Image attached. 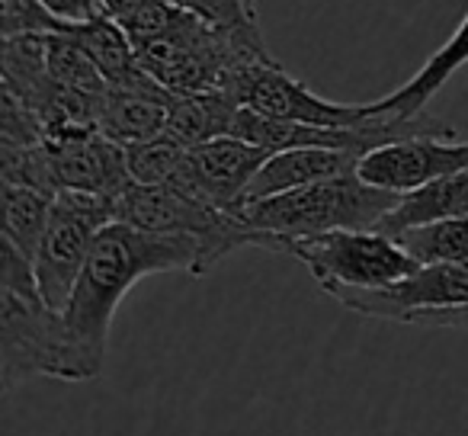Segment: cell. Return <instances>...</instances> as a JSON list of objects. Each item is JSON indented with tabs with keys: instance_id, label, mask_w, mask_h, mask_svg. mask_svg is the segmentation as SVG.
Returning <instances> with one entry per match:
<instances>
[{
	"instance_id": "obj_1",
	"label": "cell",
	"mask_w": 468,
	"mask_h": 436,
	"mask_svg": "<svg viewBox=\"0 0 468 436\" xmlns=\"http://www.w3.org/2000/svg\"><path fill=\"white\" fill-rule=\"evenodd\" d=\"M174 270L202 276L199 241L180 235H157V231L135 229L129 222H112L100 231L90 261L61 312L74 344L97 376L106 363V340H110L119 302L144 276L174 273Z\"/></svg>"
},
{
	"instance_id": "obj_2",
	"label": "cell",
	"mask_w": 468,
	"mask_h": 436,
	"mask_svg": "<svg viewBox=\"0 0 468 436\" xmlns=\"http://www.w3.org/2000/svg\"><path fill=\"white\" fill-rule=\"evenodd\" d=\"M0 382L4 391L33 378L93 382L97 372L78 350L65 314L42 299L33 261L0 244Z\"/></svg>"
},
{
	"instance_id": "obj_3",
	"label": "cell",
	"mask_w": 468,
	"mask_h": 436,
	"mask_svg": "<svg viewBox=\"0 0 468 436\" xmlns=\"http://www.w3.org/2000/svg\"><path fill=\"white\" fill-rule=\"evenodd\" d=\"M401 193L372 186L359 174L308 183L299 189L250 199L238 208L244 222L270 238L276 254H286L289 244L327 231H369L391 212Z\"/></svg>"
},
{
	"instance_id": "obj_4",
	"label": "cell",
	"mask_w": 468,
	"mask_h": 436,
	"mask_svg": "<svg viewBox=\"0 0 468 436\" xmlns=\"http://www.w3.org/2000/svg\"><path fill=\"white\" fill-rule=\"evenodd\" d=\"M138 65L176 97V93H228L234 74L248 61L270 55L263 33H228L183 7L176 23L135 46Z\"/></svg>"
},
{
	"instance_id": "obj_5",
	"label": "cell",
	"mask_w": 468,
	"mask_h": 436,
	"mask_svg": "<svg viewBox=\"0 0 468 436\" xmlns=\"http://www.w3.org/2000/svg\"><path fill=\"white\" fill-rule=\"evenodd\" d=\"M116 222H129L135 229L157 235L193 238L202 248V276L221 263L228 254L241 248L273 250L267 235L254 231L238 212L215 208L212 202L186 193L180 186H142L129 183L116 196Z\"/></svg>"
},
{
	"instance_id": "obj_6",
	"label": "cell",
	"mask_w": 468,
	"mask_h": 436,
	"mask_svg": "<svg viewBox=\"0 0 468 436\" xmlns=\"http://www.w3.org/2000/svg\"><path fill=\"white\" fill-rule=\"evenodd\" d=\"M289 257L305 263L312 280L327 295L337 292H369L401 282L420 263L401 248V241L382 231H327V235L302 238L286 250Z\"/></svg>"
},
{
	"instance_id": "obj_7",
	"label": "cell",
	"mask_w": 468,
	"mask_h": 436,
	"mask_svg": "<svg viewBox=\"0 0 468 436\" xmlns=\"http://www.w3.org/2000/svg\"><path fill=\"white\" fill-rule=\"evenodd\" d=\"M116 222V199L61 189L52 202V218L33 257L36 286L52 308L65 312L100 231Z\"/></svg>"
},
{
	"instance_id": "obj_8",
	"label": "cell",
	"mask_w": 468,
	"mask_h": 436,
	"mask_svg": "<svg viewBox=\"0 0 468 436\" xmlns=\"http://www.w3.org/2000/svg\"><path fill=\"white\" fill-rule=\"evenodd\" d=\"M228 97L238 106L261 112L282 122H302L314 129H353L376 119V100L372 103H334L308 90V84L295 80L273 55L254 58L234 74Z\"/></svg>"
},
{
	"instance_id": "obj_9",
	"label": "cell",
	"mask_w": 468,
	"mask_h": 436,
	"mask_svg": "<svg viewBox=\"0 0 468 436\" xmlns=\"http://www.w3.org/2000/svg\"><path fill=\"white\" fill-rule=\"evenodd\" d=\"M337 305L346 312L363 314V318L378 321H404L420 312H446V308L468 305V261L455 263H430L417 267L408 280L391 282L385 289H369V292H337Z\"/></svg>"
},
{
	"instance_id": "obj_10",
	"label": "cell",
	"mask_w": 468,
	"mask_h": 436,
	"mask_svg": "<svg viewBox=\"0 0 468 436\" xmlns=\"http://www.w3.org/2000/svg\"><path fill=\"white\" fill-rule=\"evenodd\" d=\"M459 170H468V138H455V132H449V135L401 138L372 148L369 154L359 157L356 174L372 186L410 193Z\"/></svg>"
},
{
	"instance_id": "obj_11",
	"label": "cell",
	"mask_w": 468,
	"mask_h": 436,
	"mask_svg": "<svg viewBox=\"0 0 468 436\" xmlns=\"http://www.w3.org/2000/svg\"><path fill=\"white\" fill-rule=\"evenodd\" d=\"M270 161V151L250 144L244 138H215L199 148H189V161L176 186L199 199L212 202L215 208L238 212L248 199V189L261 167Z\"/></svg>"
},
{
	"instance_id": "obj_12",
	"label": "cell",
	"mask_w": 468,
	"mask_h": 436,
	"mask_svg": "<svg viewBox=\"0 0 468 436\" xmlns=\"http://www.w3.org/2000/svg\"><path fill=\"white\" fill-rule=\"evenodd\" d=\"M48 157H52L55 180L61 189L74 193H93L116 199L132 183L125 148L106 138L100 129L90 132H68V135L46 138Z\"/></svg>"
},
{
	"instance_id": "obj_13",
	"label": "cell",
	"mask_w": 468,
	"mask_h": 436,
	"mask_svg": "<svg viewBox=\"0 0 468 436\" xmlns=\"http://www.w3.org/2000/svg\"><path fill=\"white\" fill-rule=\"evenodd\" d=\"M174 93L164 90L154 78L132 87H106L100 106V132L116 144H135L164 135Z\"/></svg>"
},
{
	"instance_id": "obj_14",
	"label": "cell",
	"mask_w": 468,
	"mask_h": 436,
	"mask_svg": "<svg viewBox=\"0 0 468 436\" xmlns=\"http://www.w3.org/2000/svg\"><path fill=\"white\" fill-rule=\"evenodd\" d=\"M359 157L363 154L344 148H292V151H280V154H270V161L263 164L261 174L250 183L244 202L267 199V196L308 186V183L356 174Z\"/></svg>"
},
{
	"instance_id": "obj_15",
	"label": "cell",
	"mask_w": 468,
	"mask_h": 436,
	"mask_svg": "<svg viewBox=\"0 0 468 436\" xmlns=\"http://www.w3.org/2000/svg\"><path fill=\"white\" fill-rule=\"evenodd\" d=\"M462 215H468V170L440 176V180L427 183V186L401 193L395 208L382 215V222L376 225V231L398 238L410 229H420V225L462 218Z\"/></svg>"
},
{
	"instance_id": "obj_16",
	"label": "cell",
	"mask_w": 468,
	"mask_h": 436,
	"mask_svg": "<svg viewBox=\"0 0 468 436\" xmlns=\"http://www.w3.org/2000/svg\"><path fill=\"white\" fill-rule=\"evenodd\" d=\"M465 65H468V14H465V20L459 23V29L430 55L427 65H423L408 84L391 90L388 97L376 100V112L378 116H417V112L427 110L430 100L446 87V80Z\"/></svg>"
},
{
	"instance_id": "obj_17",
	"label": "cell",
	"mask_w": 468,
	"mask_h": 436,
	"mask_svg": "<svg viewBox=\"0 0 468 436\" xmlns=\"http://www.w3.org/2000/svg\"><path fill=\"white\" fill-rule=\"evenodd\" d=\"M68 33L90 55V61L100 68V74H103L110 87H132L142 84L144 78H151L138 65L135 42L129 39L122 23H116L112 16H97V20L80 23V27H68Z\"/></svg>"
},
{
	"instance_id": "obj_18",
	"label": "cell",
	"mask_w": 468,
	"mask_h": 436,
	"mask_svg": "<svg viewBox=\"0 0 468 436\" xmlns=\"http://www.w3.org/2000/svg\"><path fill=\"white\" fill-rule=\"evenodd\" d=\"M234 112H238V103L221 90L176 93V97L170 100L164 135L180 142L183 148H199V144H206V142L231 135Z\"/></svg>"
},
{
	"instance_id": "obj_19",
	"label": "cell",
	"mask_w": 468,
	"mask_h": 436,
	"mask_svg": "<svg viewBox=\"0 0 468 436\" xmlns=\"http://www.w3.org/2000/svg\"><path fill=\"white\" fill-rule=\"evenodd\" d=\"M4 244L33 261L52 218L55 196L20 183H4Z\"/></svg>"
},
{
	"instance_id": "obj_20",
	"label": "cell",
	"mask_w": 468,
	"mask_h": 436,
	"mask_svg": "<svg viewBox=\"0 0 468 436\" xmlns=\"http://www.w3.org/2000/svg\"><path fill=\"white\" fill-rule=\"evenodd\" d=\"M186 161H189V148H183L170 135L125 144L129 176L132 183H142V186H176L183 170H186Z\"/></svg>"
},
{
	"instance_id": "obj_21",
	"label": "cell",
	"mask_w": 468,
	"mask_h": 436,
	"mask_svg": "<svg viewBox=\"0 0 468 436\" xmlns=\"http://www.w3.org/2000/svg\"><path fill=\"white\" fill-rule=\"evenodd\" d=\"M398 241H401V248L408 250L420 267L468 261V215L410 229V231H404V235H398Z\"/></svg>"
},
{
	"instance_id": "obj_22",
	"label": "cell",
	"mask_w": 468,
	"mask_h": 436,
	"mask_svg": "<svg viewBox=\"0 0 468 436\" xmlns=\"http://www.w3.org/2000/svg\"><path fill=\"white\" fill-rule=\"evenodd\" d=\"M48 74L55 84L61 87H78V90L90 93H106V78L100 74V68L90 61V55L74 42V36L68 33H48Z\"/></svg>"
},
{
	"instance_id": "obj_23",
	"label": "cell",
	"mask_w": 468,
	"mask_h": 436,
	"mask_svg": "<svg viewBox=\"0 0 468 436\" xmlns=\"http://www.w3.org/2000/svg\"><path fill=\"white\" fill-rule=\"evenodd\" d=\"M65 23L55 20L42 0H0V33L10 36H48L65 33Z\"/></svg>"
},
{
	"instance_id": "obj_24",
	"label": "cell",
	"mask_w": 468,
	"mask_h": 436,
	"mask_svg": "<svg viewBox=\"0 0 468 436\" xmlns=\"http://www.w3.org/2000/svg\"><path fill=\"white\" fill-rule=\"evenodd\" d=\"M180 4L212 27L228 29V33H261L257 10L248 0H180Z\"/></svg>"
},
{
	"instance_id": "obj_25",
	"label": "cell",
	"mask_w": 468,
	"mask_h": 436,
	"mask_svg": "<svg viewBox=\"0 0 468 436\" xmlns=\"http://www.w3.org/2000/svg\"><path fill=\"white\" fill-rule=\"evenodd\" d=\"M42 4H46L48 14L65 23V27H80V23L106 16L103 0H42Z\"/></svg>"
},
{
	"instance_id": "obj_26",
	"label": "cell",
	"mask_w": 468,
	"mask_h": 436,
	"mask_svg": "<svg viewBox=\"0 0 468 436\" xmlns=\"http://www.w3.org/2000/svg\"><path fill=\"white\" fill-rule=\"evenodd\" d=\"M404 324H414V327H446V331H468V305L465 308H446V312H420V314H410Z\"/></svg>"
},
{
	"instance_id": "obj_27",
	"label": "cell",
	"mask_w": 468,
	"mask_h": 436,
	"mask_svg": "<svg viewBox=\"0 0 468 436\" xmlns=\"http://www.w3.org/2000/svg\"><path fill=\"white\" fill-rule=\"evenodd\" d=\"M103 4H106V16H112L116 23H122V20H129L138 7H144L148 0H103Z\"/></svg>"
},
{
	"instance_id": "obj_28",
	"label": "cell",
	"mask_w": 468,
	"mask_h": 436,
	"mask_svg": "<svg viewBox=\"0 0 468 436\" xmlns=\"http://www.w3.org/2000/svg\"><path fill=\"white\" fill-rule=\"evenodd\" d=\"M248 4H250V7H254V10H257V0H248Z\"/></svg>"
},
{
	"instance_id": "obj_29",
	"label": "cell",
	"mask_w": 468,
	"mask_h": 436,
	"mask_svg": "<svg viewBox=\"0 0 468 436\" xmlns=\"http://www.w3.org/2000/svg\"><path fill=\"white\" fill-rule=\"evenodd\" d=\"M176 4H180V0H176Z\"/></svg>"
}]
</instances>
